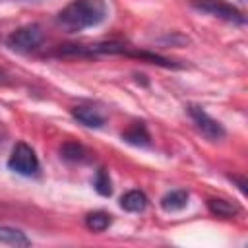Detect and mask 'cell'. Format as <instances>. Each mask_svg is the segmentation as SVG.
Returning <instances> with one entry per match:
<instances>
[{
  "label": "cell",
  "mask_w": 248,
  "mask_h": 248,
  "mask_svg": "<svg viewBox=\"0 0 248 248\" xmlns=\"http://www.w3.org/2000/svg\"><path fill=\"white\" fill-rule=\"evenodd\" d=\"M93 186L95 190L101 194V196H110L112 194V182H110V176L105 169H99L95 172V178H93Z\"/></svg>",
  "instance_id": "5bb4252c"
},
{
  "label": "cell",
  "mask_w": 248,
  "mask_h": 248,
  "mask_svg": "<svg viewBox=\"0 0 248 248\" xmlns=\"http://www.w3.org/2000/svg\"><path fill=\"white\" fill-rule=\"evenodd\" d=\"M85 225L93 232H103L110 225V215L107 211H91L85 215Z\"/></svg>",
  "instance_id": "4fadbf2b"
},
{
  "label": "cell",
  "mask_w": 248,
  "mask_h": 248,
  "mask_svg": "<svg viewBox=\"0 0 248 248\" xmlns=\"http://www.w3.org/2000/svg\"><path fill=\"white\" fill-rule=\"evenodd\" d=\"M8 81H10V79H8V74H6L4 70H0V85H2V83H8Z\"/></svg>",
  "instance_id": "2e32d148"
},
{
  "label": "cell",
  "mask_w": 248,
  "mask_h": 248,
  "mask_svg": "<svg viewBox=\"0 0 248 248\" xmlns=\"http://www.w3.org/2000/svg\"><path fill=\"white\" fill-rule=\"evenodd\" d=\"M60 155H62V159H66L70 163H83L87 159L85 147L81 143H78V141H66V143H62Z\"/></svg>",
  "instance_id": "7c38bea8"
},
{
  "label": "cell",
  "mask_w": 248,
  "mask_h": 248,
  "mask_svg": "<svg viewBox=\"0 0 248 248\" xmlns=\"http://www.w3.org/2000/svg\"><path fill=\"white\" fill-rule=\"evenodd\" d=\"M0 244H10V246H29L31 240L27 238V234L19 229L14 227H4L0 225Z\"/></svg>",
  "instance_id": "8fae6325"
},
{
  "label": "cell",
  "mask_w": 248,
  "mask_h": 248,
  "mask_svg": "<svg viewBox=\"0 0 248 248\" xmlns=\"http://www.w3.org/2000/svg\"><path fill=\"white\" fill-rule=\"evenodd\" d=\"M186 108H188V114H190L192 122L196 124L198 132H200L205 140H209V141H219V140L225 138L227 132H225L223 124H221L219 120H215L213 116H209L202 107H198V105H188Z\"/></svg>",
  "instance_id": "5b68a950"
},
{
  "label": "cell",
  "mask_w": 248,
  "mask_h": 248,
  "mask_svg": "<svg viewBox=\"0 0 248 248\" xmlns=\"http://www.w3.org/2000/svg\"><path fill=\"white\" fill-rule=\"evenodd\" d=\"M72 116L87 126V128H101L105 124V114L101 112V108L93 107V105H79V107H74L72 108Z\"/></svg>",
  "instance_id": "8992f818"
},
{
  "label": "cell",
  "mask_w": 248,
  "mask_h": 248,
  "mask_svg": "<svg viewBox=\"0 0 248 248\" xmlns=\"http://www.w3.org/2000/svg\"><path fill=\"white\" fill-rule=\"evenodd\" d=\"M8 169L21 174V176H33L39 172V159L31 145L25 141H17L8 157Z\"/></svg>",
  "instance_id": "3957f363"
},
{
  "label": "cell",
  "mask_w": 248,
  "mask_h": 248,
  "mask_svg": "<svg viewBox=\"0 0 248 248\" xmlns=\"http://www.w3.org/2000/svg\"><path fill=\"white\" fill-rule=\"evenodd\" d=\"M120 207L130 213H140L147 207V196L141 190H130L120 198Z\"/></svg>",
  "instance_id": "30bf717a"
},
{
  "label": "cell",
  "mask_w": 248,
  "mask_h": 248,
  "mask_svg": "<svg viewBox=\"0 0 248 248\" xmlns=\"http://www.w3.org/2000/svg\"><path fill=\"white\" fill-rule=\"evenodd\" d=\"M45 39L43 27L39 23H27L12 31L6 39V45L16 52H31L35 50Z\"/></svg>",
  "instance_id": "7a4b0ae2"
},
{
  "label": "cell",
  "mask_w": 248,
  "mask_h": 248,
  "mask_svg": "<svg viewBox=\"0 0 248 248\" xmlns=\"http://www.w3.org/2000/svg\"><path fill=\"white\" fill-rule=\"evenodd\" d=\"M190 4H192V8H196V10L203 12V14H209L213 17H219L223 21L236 23V25H244L246 23L244 14L236 6L229 4L227 0H192Z\"/></svg>",
  "instance_id": "277c9868"
},
{
  "label": "cell",
  "mask_w": 248,
  "mask_h": 248,
  "mask_svg": "<svg viewBox=\"0 0 248 248\" xmlns=\"http://www.w3.org/2000/svg\"><path fill=\"white\" fill-rule=\"evenodd\" d=\"M229 178L234 180V182L238 184V188H240L242 194H246V180H244V178H240V176H229Z\"/></svg>",
  "instance_id": "9a60e30c"
},
{
  "label": "cell",
  "mask_w": 248,
  "mask_h": 248,
  "mask_svg": "<svg viewBox=\"0 0 248 248\" xmlns=\"http://www.w3.org/2000/svg\"><path fill=\"white\" fill-rule=\"evenodd\" d=\"M105 17H107L105 0H72L58 12L56 23L68 33H78L87 27H95L103 23Z\"/></svg>",
  "instance_id": "6da1fadb"
},
{
  "label": "cell",
  "mask_w": 248,
  "mask_h": 248,
  "mask_svg": "<svg viewBox=\"0 0 248 248\" xmlns=\"http://www.w3.org/2000/svg\"><path fill=\"white\" fill-rule=\"evenodd\" d=\"M207 209L213 215L221 217V219H231V217H234L240 211L238 203L229 202V200H223V198H209L207 200Z\"/></svg>",
  "instance_id": "9c48e42d"
},
{
  "label": "cell",
  "mask_w": 248,
  "mask_h": 248,
  "mask_svg": "<svg viewBox=\"0 0 248 248\" xmlns=\"http://www.w3.org/2000/svg\"><path fill=\"white\" fill-rule=\"evenodd\" d=\"M159 203H161L163 211H167V213L180 211L188 205V192L186 190H170L161 198Z\"/></svg>",
  "instance_id": "ba28073f"
},
{
  "label": "cell",
  "mask_w": 248,
  "mask_h": 248,
  "mask_svg": "<svg viewBox=\"0 0 248 248\" xmlns=\"http://www.w3.org/2000/svg\"><path fill=\"white\" fill-rule=\"evenodd\" d=\"M122 140H124L126 143H132V145H138V147H147V145H151L149 132H147L145 124H141V122H136V124H132L126 132H122Z\"/></svg>",
  "instance_id": "52a82bcc"
}]
</instances>
